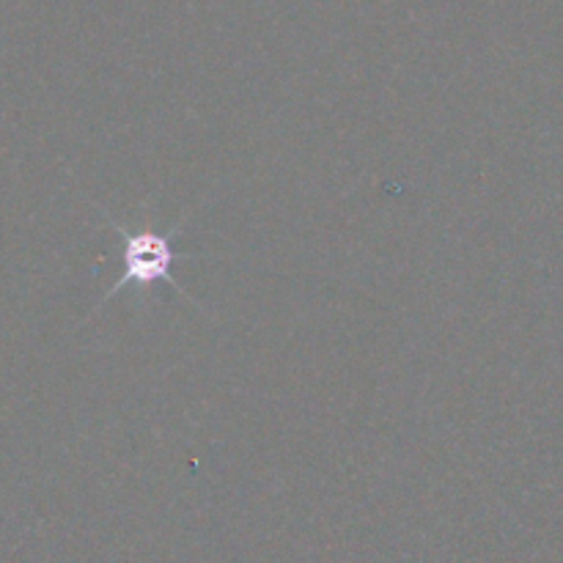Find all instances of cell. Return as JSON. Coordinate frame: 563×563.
Segmentation results:
<instances>
[{
	"label": "cell",
	"mask_w": 563,
	"mask_h": 563,
	"mask_svg": "<svg viewBox=\"0 0 563 563\" xmlns=\"http://www.w3.org/2000/svg\"><path fill=\"white\" fill-rule=\"evenodd\" d=\"M119 234V256H121V275L108 291H104L102 302H108L110 297H115L124 289L135 291H152L154 286H170L174 291L185 295V291L176 286L174 280V267L181 258H192L196 253L190 251H176L174 236L179 234L181 225L187 223V218H181L179 223L170 225L168 231H157L154 225H143V229H126V225L115 223L113 218H104ZM187 297V295H185Z\"/></svg>",
	"instance_id": "1"
}]
</instances>
